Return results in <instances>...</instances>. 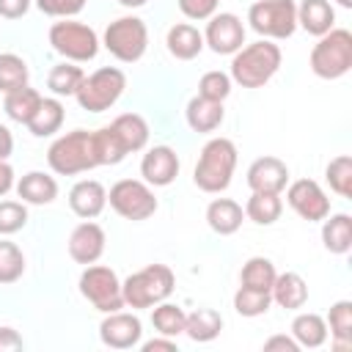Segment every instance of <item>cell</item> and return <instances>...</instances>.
<instances>
[{"label": "cell", "mask_w": 352, "mask_h": 352, "mask_svg": "<svg viewBox=\"0 0 352 352\" xmlns=\"http://www.w3.org/2000/svg\"><path fill=\"white\" fill-rule=\"evenodd\" d=\"M248 22L261 36L289 38L297 28V6L292 0H258L250 6Z\"/></svg>", "instance_id": "cell-8"}, {"label": "cell", "mask_w": 352, "mask_h": 352, "mask_svg": "<svg viewBox=\"0 0 352 352\" xmlns=\"http://www.w3.org/2000/svg\"><path fill=\"white\" fill-rule=\"evenodd\" d=\"M206 44L217 55H231L245 44V28L236 14H217L206 25Z\"/></svg>", "instance_id": "cell-13"}, {"label": "cell", "mask_w": 352, "mask_h": 352, "mask_svg": "<svg viewBox=\"0 0 352 352\" xmlns=\"http://www.w3.org/2000/svg\"><path fill=\"white\" fill-rule=\"evenodd\" d=\"M324 173H327L330 187H333L341 198H349V195H352V157L341 154V157L330 160V165H327Z\"/></svg>", "instance_id": "cell-40"}, {"label": "cell", "mask_w": 352, "mask_h": 352, "mask_svg": "<svg viewBox=\"0 0 352 352\" xmlns=\"http://www.w3.org/2000/svg\"><path fill=\"white\" fill-rule=\"evenodd\" d=\"M333 19L336 11L327 0H302L297 8V22L314 36H324L327 30H333Z\"/></svg>", "instance_id": "cell-20"}, {"label": "cell", "mask_w": 352, "mask_h": 352, "mask_svg": "<svg viewBox=\"0 0 352 352\" xmlns=\"http://www.w3.org/2000/svg\"><path fill=\"white\" fill-rule=\"evenodd\" d=\"M154 349H165V352H173L176 344L170 338H154V341H146L143 344V352H154Z\"/></svg>", "instance_id": "cell-50"}, {"label": "cell", "mask_w": 352, "mask_h": 352, "mask_svg": "<svg viewBox=\"0 0 352 352\" xmlns=\"http://www.w3.org/2000/svg\"><path fill=\"white\" fill-rule=\"evenodd\" d=\"M322 242L330 253H346L352 248V217L349 214H333L322 228Z\"/></svg>", "instance_id": "cell-29"}, {"label": "cell", "mask_w": 352, "mask_h": 352, "mask_svg": "<svg viewBox=\"0 0 352 352\" xmlns=\"http://www.w3.org/2000/svg\"><path fill=\"white\" fill-rule=\"evenodd\" d=\"M330 336L336 338L338 349H346L352 344V302L338 300L330 308Z\"/></svg>", "instance_id": "cell-33"}, {"label": "cell", "mask_w": 352, "mask_h": 352, "mask_svg": "<svg viewBox=\"0 0 352 352\" xmlns=\"http://www.w3.org/2000/svg\"><path fill=\"white\" fill-rule=\"evenodd\" d=\"M234 168H236V146L228 138H214L201 148L192 179L204 192H223L231 184Z\"/></svg>", "instance_id": "cell-1"}, {"label": "cell", "mask_w": 352, "mask_h": 352, "mask_svg": "<svg viewBox=\"0 0 352 352\" xmlns=\"http://www.w3.org/2000/svg\"><path fill=\"white\" fill-rule=\"evenodd\" d=\"M220 330H223V316L214 308H195L184 319V333L192 341H212V338H217Z\"/></svg>", "instance_id": "cell-26"}, {"label": "cell", "mask_w": 352, "mask_h": 352, "mask_svg": "<svg viewBox=\"0 0 352 352\" xmlns=\"http://www.w3.org/2000/svg\"><path fill=\"white\" fill-rule=\"evenodd\" d=\"M231 94V77L223 72H206L198 82V96L212 99V102H223Z\"/></svg>", "instance_id": "cell-41"}, {"label": "cell", "mask_w": 352, "mask_h": 352, "mask_svg": "<svg viewBox=\"0 0 352 352\" xmlns=\"http://www.w3.org/2000/svg\"><path fill=\"white\" fill-rule=\"evenodd\" d=\"M110 129L116 132V138L121 140V146H124L126 154H129V151H140V148L146 146V140H148V124H146L138 113H124V116H118V118L110 124Z\"/></svg>", "instance_id": "cell-21"}, {"label": "cell", "mask_w": 352, "mask_h": 352, "mask_svg": "<svg viewBox=\"0 0 352 352\" xmlns=\"http://www.w3.org/2000/svg\"><path fill=\"white\" fill-rule=\"evenodd\" d=\"M270 294H272V300H275L280 308L297 311V308H302L305 300H308V286H305V280H302L297 272H283V275H275V283H272Z\"/></svg>", "instance_id": "cell-19"}, {"label": "cell", "mask_w": 352, "mask_h": 352, "mask_svg": "<svg viewBox=\"0 0 352 352\" xmlns=\"http://www.w3.org/2000/svg\"><path fill=\"white\" fill-rule=\"evenodd\" d=\"M292 336L300 346H308V349H316L327 341V324L319 314H300L294 316L292 322Z\"/></svg>", "instance_id": "cell-27"}, {"label": "cell", "mask_w": 352, "mask_h": 352, "mask_svg": "<svg viewBox=\"0 0 352 352\" xmlns=\"http://www.w3.org/2000/svg\"><path fill=\"white\" fill-rule=\"evenodd\" d=\"M104 47H107L110 55H116L124 63L140 60L146 47H148V30H146L143 19L121 16V19L110 22L107 30H104Z\"/></svg>", "instance_id": "cell-7"}, {"label": "cell", "mask_w": 352, "mask_h": 352, "mask_svg": "<svg viewBox=\"0 0 352 352\" xmlns=\"http://www.w3.org/2000/svg\"><path fill=\"white\" fill-rule=\"evenodd\" d=\"M336 3H338V6H344V8H349V6H352V0H336Z\"/></svg>", "instance_id": "cell-52"}, {"label": "cell", "mask_w": 352, "mask_h": 352, "mask_svg": "<svg viewBox=\"0 0 352 352\" xmlns=\"http://www.w3.org/2000/svg\"><path fill=\"white\" fill-rule=\"evenodd\" d=\"M47 162L60 176H74V173H82V170L96 168L99 165V157H96L94 132H85V129L66 132L63 138H58L50 146Z\"/></svg>", "instance_id": "cell-2"}, {"label": "cell", "mask_w": 352, "mask_h": 352, "mask_svg": "<svg viewBox=\"0 0 352 352\" xmlns=\"http://www.w3.org/2000/svg\"><path fill=\"white\" fill-rule=\"evenodd\" d=\"M11 148H14V138H11V132H8V129L0 124V162H3V160L11 154Z\"/></svg>", "instance_id": "cell-49"}, {"label": "cell", "mask_w": 352, "mask_h": 352, "mask_svg": "<svg viewBox=\"0 0 352 352\" xmlns=\"http://www.w3.org/2000/svg\"><path fill=\"white\" fill-rule=\"evenodd\" d=\"M38 104H41V94L38 91H33V88H16V91H11V94H6V113L14 118V121H19V124H28L30 118H33V113L38 110Z\"/></svg>", "instance_id": "cell-30"}, {"label": "cell", "mask_w": 352, "mask_h": 352, "mask_svg": "<svg viewBox=\"0 0 352 352\" xmlns=\"http://www.w3.org/2000/svg\"><path fill=\"white\" fill-rule=\"evenodd\" d=\"M289 206L302 217V220H324L330 214V201L322 192V187L314 179H297L289 192H286Z\"/></svg>", "instance_id": "cell-12"}, {"label": "cell", "mask_w": 352, "mask_h": 352, "mask_svg": "<svg viewBox=\"0 0 352 352\" xmlns=\"http://www.w3.org/2000/svg\"><path fill=\"white\" fill-rule=\"evenodd\" d=\"M140 173H143V179H146L148 184H154V187H168V184L176 179V173H179V157H176V151H173L170 146H154V148L143 157Z\"/></svg>", "instance_id": "cell-16"}, {"label": "cell", "mask_w": 352, "mask_h": 352, "mask_svg": "<svg viewBox=\"0 0 352 352\" xmlns=\"http://www.w3.org/2000/svg\"><path fill=\"white\" fill-rule=\"evenodd\" d=\"M63 124V104L58 99H41L38 110L33 113V118L28 121V129L36 138H47L52 132H58Z\"/></svg>", "instance_id": "cell-28"}, {"label": "cell", "mask_w": 352, "mask_h": 352, "mask_svg": "<svg viewBox=\"0 0 352 352\" xmlns=\"http://www.w3.org/2000/svg\"><path fill=\"white\" fill-rule=\"evenodd\" d=\"M289 182V168L278 157H258L248 168V184L253 192H280Z\"/></svg>", "instance_id": "cell-17"}, {"label": "cell", "mask_w": 352, "mask_h": 352, "mask_svg": "<svg viewBox=\"0 0 352 352\" xmlns=\"http://www.w3.org/2000/svg\"><path fill=\"white\" fill-rule=\"evenodd\" d=\"M206 223L212 231L228 236L242 226V206L231 198H214L206 209Z\"/></svg>", "instance_id": "cell-23"}, {"label": "cell", "mask_w": 352, "mask_h": 352, "mask_svg": "<svg viewBox=\"0 0 352 352\" xmlns=\"http://www.w3.org/2000/svg\"><path fill=\"white\" fill-rule=\"evenodd\" d=\"M187 124L195 132H212L223 124V102H212L204 96L190 99L187 104Z\"/></svg>", "instance_id": "cell-24"}, {"label": "cell", "mask_w": 352, "mask_h": 352, "mask_svg": "<svg viewBox=\"0 0 352 352\" xmlns=\"http://www.w3.org/2000/svg\"><path fill=\"white\" fill-rule=\"evenodd\" d=\"M140 319L132 316V314H121V311H113L102 319L99 324V338L104 346L110 349H129L140 341Z\"/></svg>", "instance_id": "cell-14"}, {"label": "cell", "mask_w": 352, "mask_h": 352, "mask_svg": "<svg viewBox=\"0 0 352 352\" xmlns=\"http://www.w3.org/2000/svg\"><path fill=\"white\" fill-rule=\"evenodd\" d=\"M94 143H96L99 165H116V162H121V160L126 157V151H124L121 140L116 138V132H113L110 126H104V129L94 132Z\"/></svg>", "instance_id": "cell-39"}, {"label": "cell", "mask_w": 352, "mask_h": 352, "mask_svg": "<svg viewBox=\"0 0 352 352\" xmlns=\"http://www.w3.org/2000/svg\"><path fill=\"white\" fill-rule=\"evenodd\" d=\"M25 272V256L14 242L0 239V283H14Z\"/></svg>", "instance_id": "cell-38"}, {"label": "cell", "mask_w": 352, "mask_h": 352, "mask_svg": "<svg viewBox=\"0 0 352 352\" xmlns=\"http://www.w3.org/2000/svg\"><path fill=\"white\" fill-rule=\"evenodd\" d=\"M220 0H179V11L190 19H209Z\"/></svg>", "instance_id": "cell-44"}, {"label": "cell", "mask_w": 352, "mask_h": 352, "mask_svg": "<svg viewBox=\"0 0 352 352\" xmlns=\"http://www.w3.org/2000/svg\"><path fill=\"white\" fill-rule=\"evenodd\" d=\"M168 50L179 60H192L204 50V36L192 25H184V22L182 25H173L168 30Z\"/></svg>", "instance_id": "cell-25"}, {"label": "cell", "mask_w": 352, "mask_h": 352, "mask_svg": "<svg viewBox=\"0 0 352 352\" xmlns=\"http://www.w3.org/2000/svg\"><path fill=\"white\" fill-rule=\"evenodd\" d=\"M264 349L270 352V349H283V352H297L300 349V344L294 341V338H286V336H272L270 341H264Z\"/></svg>", "instance_id": "cell-47"}, {"label": "cell", "mask_w": 352, "mask_h": 352, "mask_svg": "<svg viewBox=\"0 0 352 352\" xmlns=\"http://www.w3.org/2000/svg\"><path fill=\"white\" fill-rule=\"evenodd\" d=\"M104 253V231H102V226H96V223H91V220H85V223H80L74 231H72V236H69V256L77 261V264H94L99 256Z\"/></svg>", "instance_id": "cell-15"}, {"label": "cell", "mask_w": 352, "mask_h": 352, "mask_svg": "<svg viewBox=\"0 0 352 352\" xmlns=\"http://www.w3.org/2000/svg\"><path fill=\"white\" fill-rule=\"evenodd\" d=\"M124 302L132 308H151L173 292V272L165 264H148L121 283Z\"/></svg>", "instance_id": "cell-5"}, {"label": "cell", "mask_w": 352, "mask_h": 352, "mask_svg": "<svg viewBox=\"0 0 352 352\" xmlns=\"http://www.w3.org/2000/svg\"><path fill=\"white\" fill-rule=\"evenodd\" d=\"M36 6L50 16H72L82 11L85 0H36Z\"/></svg>", "instance_id": "cell-43"}, {"label": "cell", "mask_w": 352, "mask_h": 352, "mask_svg": "<svg viewBox=\"0 0 352 352\" xmlns=\"http://www.w3.org/2000/svg\"><path fill=\"white\" fill-rule=\"evenodd\" d=\"M280 66V50L270 41H256L248 47H239L231 60V77L242 88H261L272 80V74Z\"/></svg>", "instance_id": "cell-3"}, {"label": "cell", "mask_w": 352, "mask_h": 352, "mask_svg": "<svg viewBox=\"0 0 352 352\" xmlns=\"http://www.w3.org/2000/svg\"><path fill=\"white\" fill-rule=\"evenodd\" d=\"M184 319H187V314L179 305H170V302H157V308L151 314V322H154L157 333H162L168 338L184 333Z\"/></svg>", "instance_id": "cell-35"}, {"label": "cell", "mask_w": 352, "mask_h": 352, "mask_svg": "<svg viewBox=\"0 0 352 352\" xmlns=\"http://www.w3.org/2000/svg\"><path fill=\"white\" fill-rule=\"evenodd\" d=\"M50 44L55 52H60L63 58L69 60H91L96 58L99 52V38L96 33L82 25V22H72V19H63V22H55L50 28Z\"/></svg>", "instance_id": "cell-10"}, {"label": "cell", "mask_w": 352, "mask_h": 352, "mask_svg": "<svg viewBox=\"0 0 352 352\" xmlns=\"http://www.w3.org/2000/svg\"><path fill=\"white\" fill-rule=\"evenodd\" d=\"M275 267L270 258L264 256H253L250 261H245L242 267V286H250V289H261V292H270L272 283H275Z\"/></svg>", "instance_id": "cell-32"}, {"label": "cell", "mask_w": 352, "mask_h": 352, "mask_svg": "<svg viewBox=\"0 0 352 352\" xmlns=\"http://www.w3.org/2000/svg\"><path fill=\"white\" fill-rule=\"evenodd\" d=\"M80 292L96 311H104V314H113L124 305L121 280L110 267L88 264L85 272L80 275Z\"/></svg>", "instance_id": "cell-9"}, {"label": "cell", "mask_w": 352, "mask_h": 352, "mask_svg": "<svg viewBox=\"0 0 352 352\" xmlns=\"http://www.w3.org/2000/svg\"><path fill=\"white\" fill-rule=\"evenodd\" d=\"M280 209H283V204H280L278 192H253L248 198L245 214L258 226H272L280 217Z\"/></svg>", "instance_id": "cell-31"}, {"label": "cell", "mask_w": 352, "mask_h": 352, "mask_svg": "<svg viewBox=\"0 0 352 352\" xmlns=\"http://www.w3.org/2000/svg\"><path fill=\"white\" fill-rule=\"evenodd\" d=\"M28 223V209L16 201H0V234H16Z\"/></svg>", "instance_id": "cell-42"}, {"label": "cell", "mask_w": 352, "mask_h": 352, "mask_svg": "<svg viewBox=\"0 0 352 352\" xmlns=\"http://www.w3.org/2000/svg\"><path fill=\"white\" fill-rule=\"evenodd\" d=\"M30 0H0V16L6 19H19L28 11Z\"/></svg>", "instance_id": "cell-46"}, {"label": "cell", "mask_w": 352, "mask_h": 352, "mask_svg": "<svg viewBox=\"0 0 352 352\" xmlns=\"http://www.w3.org/2000/svg\"><path fill=\"white\" fill-rule=\"evenodd\" d=\"M82 80H85V74H82L80 66L60 63V66H55V69L50 72L47 85H50L52 94H58V96H72V94H77V88H80Z\"/></svg>", "instance_id": "cell-36"}, {"label": "cell", "mask_w": 352, "mask_h": 352, "mask_svg": "<svg viewBox=\"0 0 352 352\" xmlns=\"http://www.w3.org/2000/svg\"><path fill=\"white\" fill-rule=\"evenodd\" d=\"M22 346H25V341H22V336H19L16 330L0 327V352H16V349H22Z\"/></svg>", "instance_id": "cell-45"}, {"label": "cell", "mask_w": 352, "mask_h": 352, "mask_svg": "<svg viewBox=\"0 0 352 352\" xmlns=\"http://www.w3.org/2000/svg\"><path fill=\"white\" fill-rule=\"evenodd\" d=\"M121 6H126V8H138V6H143L146 0H118Z\"/></svg>", "instance_id": "cell-51"}, {"label": "cell", "mask_w": 352, "mask_h": 352, "mask_svg": "<svg viewBox=\"0 0 352 352\" xmlns=\"http://www.w3.org/2000/svg\"><path fill=\"white\" fill-rule=\"evenodd\" d=\"M107 201L126 220H146V217H151L157 212L154 192L143 182H138V179H121V182H116L110 187Z\"/></svg>", "instance_id": "cell-11"}, {"label": "cell", "mask_w": 352, "mask_h": 352, "mask_svg": "<svg viewBox=\"0 0 352 352\" xmlns=\"http://www.w3.org/2000/svg\"><path fill=\"white\" fill-rule=\"evenodd\" d=\"M126 88V77L121 69L116 66H102L96 69L91 77H85L77 88V102L82 110H91V113H102L107 107H113L118 102V96L124 94Z\"/></svg>", "instance_id": "cell-6"}, {"label": "cell", "mask_w": 352, "mask_h": 352, "mask_svg": "<svg viewBox=\"0 0 352 352\" xmlns=\"http://www.w3.org/2000/svg\"><path fill=\"white\" fill-rule=\"evenodd\" d=\"M16 192L22 201L28 204H52L55 195H58V182L41 170H30L19 179L16 184Z\"/></svg>", "instance_id": "cell-22"}, {"label": "cell", "mask_w": 352, "mask_h": 352, "mask_svg": "<svg viewBox=\"0 0 352 352\" xmlns=\"http://www.w3.org/2000/svg\"><path fill=\"white\" fill-rule=\"evenodd\" d=\"M11 184H14V170H11V165L3 160V162H0V195H6V192L11 190Z\"/></svg>", "instance_id": "cell-48"}, {"label": "cell", "mask_w": 352, "mask_h": 352, "mask_svg": "<svg viewBox=\"0 0 352 352\" xmlns=\"http://www.w3.org/2000/svg\"><path fill=\"white\" fill-rule=\"evenodd\" d=\"M270 302H272L270 292L250 289V286H239V292L234 294V308L242 316H261V314H267Z\"/></svg>", "instance_id": "cell-37"}, {"label": "cell", "mask_w": 352, "mask_h": 352, "mask_svg": "<svg viewBox=\"0 0 352 352\" xmlns=\"http://www.w3.org/2000/svg\"><path fill=\"white\" fill-rule=\"evenodd\" d=\"M25 85H28V63L11 52L0 55V91L11 94V91L25 88Z\"/></svg>", "instance_id": "cell-34"}, {"label": "cell", "mask_w": 352, "mask_h": 352, "mask_svg": "<svg viewBox=\"0 0 352 352\" xmlns=\"http://www.w3.org/2000/svg\"><path fill=\"white\" fill-rule=\"evenodd\" d=\"M104 204H107V192H104V187H102L99 182H94V179L77 182V184L72 187V192H69V206H72V212H74L77 217H85V220L96 217V214L104 209Z\"/></svg>", "instance_id": "cell-18"}, {"label": "cell", "mask_w": 352, "mask_h": 352, "mask_svg": "<svg viewBox=\"0 0 352 352\" xmlns=\"http://www.w3.org/2000/svg\"><path fill=\"white\" fill-rule=\"evenodd\" d=\"M352 66V33L344 28L327 30L311 50V72L324 80H338Z\"/></svg>", "instance_id": "cell-4"}]
</instances>
